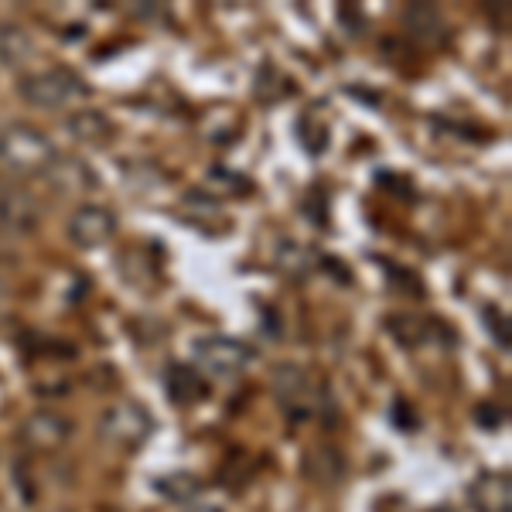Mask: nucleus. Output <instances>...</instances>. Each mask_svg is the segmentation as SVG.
<instances>
[{
	"mask_svg": "<svg viewBox=\"0 0 512 512\" xmlns=\"http://www.w3.org/2000/svg\"><path fill=\"white\" fill-rule=\"evenodd\" d=\"M188 512H222V509H216V506H205V502H202V506H195V509H188Z\"/></svg>",
	"mask_w": 512,
	"mask_h": 512,
	"instance_id": "a211bd4d",
	"label": "nucleus"
},
{
	"mask_svg": "<svg viewBox=\"0 0 512 512\" xmlns=\"http://www.w3.org/2000/svg\"><path fill=\"white\" fill-rule=\"evenodd\" d=\"M277 400L284 403V410L294 420H308L315 417V403H318V390L311 386V379L301 373V369L287 366L277 373Z\"/></svg>",
	"mask_w": 512,
	"mask_h": 512,
	"instance_id": "423d86ee",
	"label": "nucleus"
},
{
	"mask_svg": "<svg viewBox=\"0 0 512 512\" xmlns=\"http://www.w3.org/2000/svg\"><path fill=\"white\" fill-rule=\"evenodd\" d=\"M195 366L212 379H236L239 373H246V366L256 359V352L239 338L229 335H202L192 342Z\"/></svg>",
	"mask_w": 512,
	"mask_h": 512,
	"instance_id": "f03ea898",
	"label": "nucleus"
},
{
	"mask_svg": "<svg viewBox=\"0 0 512 512\" xmlns=\"http://www.w3.org/2000/svg\"><path fill=\"white\" fill-rule=\"evenodd\" d=\"M475 512H512V478L506 472H482L468 489Z\"/></svg>",
	"mask_w": 512,
	"mask_h": 512,
	"instance_id": "6e6552de",
	"label": "nucleus"
},
{
	"mask_svg": "<svg viewBox=\"0 0 512 512\" xmlns=\"http://www.w3.org/2000/svg\"><path fill=\"white\" fill-rule=\"evenodd\" d=\"M158 492H164V499H188V495H195L198 492V482L192 475H185V472H178V475H171V478H161L158 482Z\"/></svg>",
	"mask_w": 512,
	"mask_h": 512,
	"instance_id": "dca6fc26",
	"label": "nucleus"
},
{
	"mask_svg": "<svg viewBox=\"0 0 512 512\" xmlns=\"http://www.w3.org/2000/svg\"><path fill=\"white\" fill-rule=\"evenodd\" d=\"M55 144L31 123H11L7 130H0V164L11 175H45L55 164Z\"/></svg>",
	"mask_w": 512,
	"mask_h": 512,
	"instance_id": "f257e3e1",
	"label": "nucleus"
},
{
	"mask_svg": "<svg viewBox=\"0 0 512 512\" xmlns=\"http://www.w3.org/2000/svg\"><path fill=\"white\" fill-rule=\"evenodd\" d=\"M99 434H103V441H110L120 451H140L154 434V417L144 403L134 400L113 403L103 414V420H99Z\"/></svg>",
	"mask_w": 512,
	"mask_h": 512,
	"instance_id": "7ed1b4c3",
	"label": "nucleus"
},
{
	"mask_svg": "<svg viewBox=\"0 0 512 512\" xmlns=\"http://www.w3.org/2000/svg\"><path fill=\"white\" fill-rule=\"evenodd\" d=\"M482 315H485V325L492 328V338H495V342H499L502 349H509V321H506V315H499L495 308H485Z\"/></svg>",
	"mask_w": 512,
	"mask_h": 512,
	"instance_id": "f3484780",
	"label": "nucleus"
},
{
	"mask_svg": "<svg viewBox=\"0 0 512 512\" xmlns=\"http://www.w3.org/2000/svg\"><path fill=\"white\" fill-rule=\"evenodd\" d=\"M403 24H407L410 35H417V38H434L437 31L444 28V24H441V14H437L434 7H427V4L407 7V14H403Z\"/></svg>",
	"mask_w": 512,
	"mask_h": 512,
	"instance_id": "2eb2a0df",
	"label": "nucleus"
},
{
	"mask_svg": "<svg viewBox=\"0 0 512 512\" xmlns=\"http://www.w3.org/2000/svg\"><path fill=\"white\" fill-rule=\"evenodd\" d=\"M41 219L38 202L24 188H11V192L0 195V222L7 229H18V233H31Z\"/></svg>",
	"mask_w": 512,
	"mask_h": 512,
	"instance_id": "1a4fd4ad",
	"label": "nucleus"
},
{
	"mask_svg": "<svg viewBox=\"0 0 512 512\" xmlns=\"http://www.w3.org/2000/svg\"><path fill=\"white\" fill-rule=\"evenodd\" d=\"M72 437V420L55 414V410H41V414H31L21 424V441L35 451H55L62 448Z\"/></svg>",
	"mask_w": 512,
	"mask_h": 512,
	"instance_id": "0eeeda50",
	"label": "nucleus"
},
{
	"mask_svg": "<svg viewBox=\"0 0 512 512\" xmlns=\"http://www.w3.org/2000/svg\"><path fill=\"white\" fill-rule=\"evenodd\" d=\"M21 96H24V103L38 106V110H62L72 99L86 96V86H82V79L69 69H45V72H35V76L21 79Z\"/></svg>",
	"mask_w": 512,
	"mask_h": 512,
	"instance_id": "20e7f679",
	"label": "nucleus"
},
{
	"mask_svg": "<svg viewBox=\"0 0 512 512\" xmlns=\"http://www.w3.org/2000/svg\"><path fill=\"white\" fill-rule=\"evenodd\" d=\"M164 383H168V400L178 403V407H192V403L205 400V383L202 376L195 373L192 366H171L164 373Z\"/></svg>",
	"mask_w": 512,
	"mask_h": 512,
	"instance_id": "9b49d317",
	"label": "nucleus"
},
{
	"mask_svg": "<svg viewBox=\"0 0 512 512\" xmlns=\"http://www.w3.org/2000/svg\"><path fill=\"white\" fill-rule=\"evenodd\" d=\"M31 52H35V45H31L28 31L18 28V24H4L0 28V65L18 69V65L31 59Z\"/></svg>",
	"mask_w": 512,
	"mask_h": 512,
	"instance_id": "ddd939ff",
	"label": "nucleus"
},
{
	"mask_svg": "<svg viewBox=\"0 0 512 512\" xmlns=\"http://www.w3.org/2000/svg\"><path fill=\"white\" fill-rule=\"evenodd\" d=\"M69 134L79 140V144H106L113 137V123L103 110H79L69 117Z\"/></svg>",
	"mask_w": 512,
	"mask_h": 512,
	"instance_id": "f8f14e48",
	"label": "nucleus"
},
{
	"mask_svg": "<svg viewBox=\"0 0 512 512\" xmlns=\"http://www.w3.org/2000/svg\"><path fill=\"white\" fill-rule=\"evenodd\" d=\"M277 263L291 277H304L318 267V253H315V246H301V243H291V239H287V243L277 246Z\"/></svg>",
	"mask_w": 512,
	"mask_h": 512,
	"instance_id": "4468645a",
	"label": "nucleus"
},
{
	"mask_svg": "<svg viewBox=\"0 0 512 512\" xmlns=\"http://www.w3.org/2000/svg\"><path fill=\"white\" fill-rule=\"evenodd\" d=\"M65 236L79 246V250H99L117 236V212L106 209V205L86 202L65 222Z\"/></svg>",
	"mask_w": 512,
	"mask_h": 512,
	"instance_id": "39448f33",
	"label": "nucleus"
},
{
	"mask_svg": "<svg viewBox=\"0 0 512 512\" xmlns=\"http://www.w3.org/2000/svg\"><path fill=\"white\" fill-rule=\"evenodd\" d=\"M45 178L65 195H82V192H89V188L96 185L93 171H89L82 161H72V158H62V161L55 158L52 168L45 171Z\"/></svg>",
	"mask_w": 512,
	"mask_h": 512,
	"instance_id": "9d476101",
	"label": "nucleus"
}]
</instances>
